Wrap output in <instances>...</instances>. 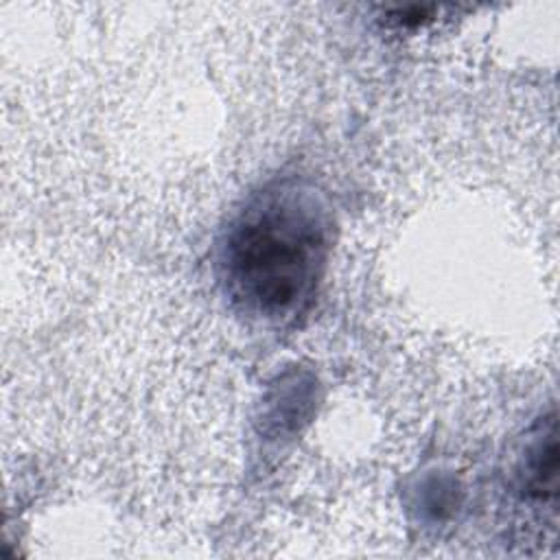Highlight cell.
I'll return each mask as SVG.
<instances>
[{
    "instance_id": "2",
    "label": "cell",
    "mask_w": 560,
    "mask_h": 560,
    "mask_svg": "<svg viewBox=\"0 0 560 560\" xmlns=\"http://www.w3.org/2000/svg\"><path fill=\"white\" fill-rule=\"evenodd\" d=\"M558 448H556V424L549 422V429L529 444L523 468V488L538 499L556 494V466Z\"/></svg>"
},
{
    "instance_id": "1",
    "label": "cell",
    "mask_w": 560,
    "mask_h": 560,
    "mask_svg": "<svg viewBox=\"0 0 560 560\" xmlns=\"http://www.w3.org/2000/svg\"><path fill=\"white\" fill-rule=\"evenodd\" d=\"M330 245L332 217L324 195L300 177L273 179L223 228L219 282L241 313L271 324L293 322L317 293Z\"/></svg>"
}]
</instances>
